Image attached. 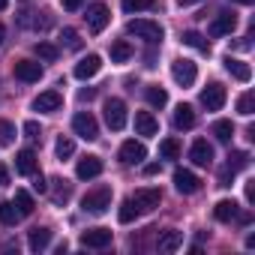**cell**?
<instances>
[{"label": "cell", "mask_w": 255, "mask_h": 255, "mask_svg": "<svg viewBox=\"0 0 255 255\" xmlns=\"http://www.w3.org/2000/svg\"><path fill=\"white\" fill-rule=\"evenodd\" d=\"M108 207H111V186H96V189H90V192L81 198V210H84V213L102 216Z\"/></svg>", "instance_id": "6da1fadb"}, {"label": "cell", "mask_w": 255, "mask_h": 255, "mask_svg": "<svg viewBox=\"0 0 255 255\" xmlns=\"http://www.w3.org/2000/svg\"><path fill=\"white\" fill-rule=\"evenodd\" d=\"M126 33H132V36H138V39H144L147 45H159L162 42V27L156 24V21H147V18H135V21H129L126 24Z\"/></svg>", "instance_id": "7a4b0ae2"}, {"label": "cell", "mask_w": 255, "mask_h": 255, "mask_svg": "<svg viewBox=\"0 0 255 255\" xmlns=\"http://www.w3.org/2000/svg\"><path fill=\"white\" fill-rule=\"evenodd\" d=\"M129 201H132V207H135V210H138V216H141V213H150V210H156V207H159L162 192H159V189H153V186H144V189H135V192L129 195Z\"/></svg>", "instance_id": "3957f363"}, {"label": "cell", "mask_w": 255, "mask_h": 255, "mask_svg": "<svg viewBox=\"0 0 255 255\" xmlns=\"http://www.w3.org/2000/svg\"><path fill=\"white\" fill-rule=\"evenodd\" d=\"M72 129H75V135H81L84 141H96V138H99V123H96V117H93L90 111H78V114L72 117Z\"/></svg>", "instance_id": "277c9868"}, {"label": "cell", "mask_w": 255, "mask_h": 255, "mask_svg": "<svg viewBox=\"0 0 255 255\" xmlns=\"http://www.w3.org/2000/svg\"><path fill=\"white\" fill-rule=\"evenodd\" d=\"M105 123L114 132H120L126 126V102L123 99H105Z\"/></svg>", "instance_id": "5b68a950"}, {"label": "cell", "mask_w": 255, "mask_h": 255, "mask_svg": "<svg viewBox=\"0 0 255 255\" xmlns=\"http://www.w3.org/2000/svg\"><path fill=\"white\" fill-rule=\"evenodd\" d=\"M117 159H120L123 165H141V162L147 159V147H144L141 141H135V138H132V141H123Z\"/></svg>", "instance_id": "8992f818"}, {"label": "cell", "mask_w": 255, "mask_h": 255, "mask_svg": "<svg viewBox=\"0 0 255 255\" xmlns=\"http://www.w3.org/2000/svg\"><path fill=\"white\" fill-rule=\"evenodd\" d=\"M225 99H228V93H225V87H222L219 81H210V84L201 90V105H204L207 111H219V108L225 105Z\"/></svg>", "instance_id": "52a82bcc"}, {"label": "cell", "mask_w": 255, "mask_h": 255, "mask_svg": "<svg viewBox=\"0 0 255 255\" xmlns=\"http://www.w3.org/2000/svg\"><path fill=\"white\" fill-rule=\"evenodd\" d=\"M84 18H87L90 33H102L108 27V21H111V12H108L105 3H93V6H87V15Z\"/></svg>", "instance_id": "ba28073f"}, {"label": "cell", "mask_w": 255, "mask_h": 255, "mask_svg": "<svg viewBox=\"0 0 255 255\" xmlns=\"http://www.w3.org/2000/svg\"><path fill=\"white\" fill-rule=\"evenodd\" d=\"M171 75H174V81L177 84H183V87H192L195 84V78H198V69H195V63L192 60H174L171 63Z\"/></svg>", "instance_id": "9c48e42d"}, {"label": "cell", "mask_w": 255, "mask_h": 255, "mask_svg": "<svg viewBox=\"0 0 255 255\" xmlns=\"http://www.w3.org/2000/svg\"><path fill=\"white\" fill-rule=\"evenodd\" d=\"M111 240H114L111 228H90V231L81 234V246L84 249H105V246H111Z\"/></svg>", "instance_id": "30bf717a"}, {"label": "cell", "mask_w": 255, "mask_h": 255, "mask_svg": "<svg viewBox=\"0 0 255 255\" xmlns=\"http://www.w3.org/2000/svg\"><path fill=\"white\" fill-rule=\"evenodd\" d=\"M12 72H15V78L24 81V84H33V81L42 78V66H39L36 60H15Z\"/></svg>", "instance_id": "8fae6325"}, {"label": "cell", "mask_w": 255, "mask_h": 255, "mask_svg": "<svg viewBox=\"0 0 255 255\" xmlns=\"http://www.w3.org/2000/svg\"><path fill=\"white\" fill-rule=\"evenodd\" d=\"M174 189H177V192H183V195H195V192L201 189V180H198L192 171L177 168V171H174Z\"/></svg>", "instance_id": "7c38bea8"}, {"label": "cell", "mask_w": 255, "mask_h": 255, "mask_svg": "<svg viewBox=\"0 0 255 255\" xmlns=\"http://www.w3.org/2000/svg\"><path fill=\"white\" fill-rule=\"evenodd\" d=\"M63 105V96L57 93V90H45V93H39L36 99H33V111H39V114H51V111H57Z\"/></svg>", "instance_id": "4fadbf2b"}, {"label": "cell", "mask_w": 255, "mask_h": 255, "mask_svg": "<svg viewBox=\"0 0 255 255\" xmlns=\"http://www.w3.org/2000/svg\"><path fill=\"white\" fill-rule=\"evenodd\" d=\"M99 69H102V57H99V54H87V57H81V60L75 63V78L87 81V78H93Z\"/></svg>", "instance_id": "5bb4252c"}, {"label": "cell", "mask_w": 255, "mask_h": 255, "mask_svg": "<svg viewBox=\"0 0 255 255\" xmlns=\"http://www.w3.org/2000/svg\"><path fill=\"white\" fill-rule=\"evenodd\" d=\"M102 159L99 156H84V159H78V165H75V174L81 177V180H93V177H99L102 174Z\"/></svg>", "instance_id": "9a60e30c"}, {"label": "cell", "mask_w": 255, "mask_h": 255, "mask_svg": "<svg viewBox=\"0 0 255 255\" xmlns=\"http://www.w3.org/2000/svg\"><path fill=\"white\" fill-rule=\"evenodd\" d=\"M135 132L144 135V138L156 135V132H159V120H156L150 111H135Z\"/></svg>", "instance_id": "2e32d148"}, {"label": "cell", "mask_w": 255, "mask_h": 255, "mask_svg": "<svg viewBox=\"0 0 255 255\" xmlns=\"http://www.w3.org/2000/svg\"><path fill=\"white\" fill-rule=\"evenodd\" d=\"M234 27H237V15L234 12H219L210 24V36H228Z\"/></svg>", "instance_id": "e0dca14e"}, {"label": "cell", "mask_w": 255, "mask_h": 255, "mask_svg": "<svg viewBox=\"0 0 255 255\" xmlns=\"http://www.w3.org/2000/svg\"><path fill=\"white\" fill-rule=\"evenodd\" d=\"M189 159L195 162V165H201V168H207L210 162H213V147L204 141V138H198L192 147H189Z\"/></svg>", "instance_id": "ac0fdd59"}, {"label": "cell", "mask_w": 255, "mask_h": 255, "mask_svg": "<svg viewBox=\"0 0 255 255\" xmlns=\"http://www.w3.org/2000/svg\"><path fill=\"white\" fill-rule=\"evenodd\" d=\"M15 171L24 174V177H30L33 171H39V159H36V153H33V150H21V153L15 156Z\"/></svg>", "instance_id": "d6986e66"}, {"label": "cell", "mask_w": 255, "mask_h": 255, "mask_svg": "<svg viewBox=\"0 0 255 255\" xmlns=\"http://www.w3.org/2000/svg\"><path fill=\"white\" fill-rule=\"evenodd\" d=\"M48 189H51V201H54V204H66V201L72 198V183L63 180V177H54V180L48 183Z\"/></svg>", "instance_id": "ffe728a7"}, {"label": "cell", "mask_w": 255, "mask_h": 255, "mask_svg": "<svg viewBox=\"0 0 255 255\" xmlns=\"http://www.w3.org/2000/svg\"><path fill=\"white\" fill-rule=\"evenodd\" d=\"M225 69L237 78V81H249L252 78V69H249V63H243V60H237V57H225Z\"/></svg>", "instance_id": "44dd1931"}, {"label": "cell", "mask_w": 255, "mask_h": 255, "mask_svg": "<svg viewBox=\"0 0 255 255\" xmlns=\"http://www.w3.org/2000/svg\"><path fill=\"white\" fill-rule=\"evenodd\" d=\"M48 243H51V231H48V228H30V234H27V246H30L33 252H42Z\"/></svg>", "instance_id": "7402d4cb"}, {"label": "cell", "mask_w": 255, "mask_h": 255, "mask_svg": "<svg viewBox=\"0 0 255 255\" xmlns=\"http://www.w3.org/2000/svg\"><path fill=\"white\" fill-rule=\"evenodd\" d=\"M174 126H177V129H192V126H195V111H192V105H177V108H174Z\"/></svg>", "instance_id": "603a6c76"}, {"label": "cell", "mask_w": 255, "mask_h": 255, "mask_svg": "<svg viewBox=\"0 0 255 255\" xmlns=\"http://www.w3.org/2000/svg\"><path fill=\"white\" fill-rule=\"evenodd\" d=\"M144 99H147V105H153V108H165V105H168V93H165V87H159V84L144 87Z\"/></svg>", "instance_id": "cb8c5ba5"}, {"label": "cell", "mask_w": 255, "mask_h": 255, "mask_svg": "<svg viewBox=\"0 0 255 255\" xmlns=\"http://www.w3.org/2000/svg\"><path fill=\"white\" fill-rule=\"evenodd\" d=\"M183 246V231H165L162 237H159V252H177Z\"/></svg>", "instance_id": "d4e9b609"}, {"label": "cell", "mask_w": 255, "mask_h": 255, "mask_svg": "<svg viewBox=\"0 0 255 255\" xmlns=\"http://www.w3.org/2000/svg\"><path fill=\"white\" fill-rule=\"evenodd\" d=\"M213 216H216V222H231V219H237V204L228 201V198H222V201L213 207Z\"/></svg>", "instance_id": "484cf974"}, {"label": "cell", "mask_w": 255, "mask_h": 255, "mask_svg": "<svg viewBox=\"0 0 255 255\" xmlns=\"http://www.w3.org/2000/svg\"><path fill=\"white\" fill-rule=\"evenodd\" d=\"M210 132L216 135V141H222V144H231V138H234V123H231V120H216Z\"/></svg>", "instance_id": "4316f807"}, {"label": "cell", "mask_w": 255, "mask_h": 255, "mask_svg": "<svg viewBox=\"0 0 255 255\" xmlns=\"http://www.w3.org/2000/svg\"><path fill=\"white\" fill-rule=\"evenodd\" d=\"M132 54H135V51H132V45L126 42V39H117V42L111 45V60H114V63H126Z\"/></svg>", "instance_id": "83f0119b"}, {"label": "cell", "mask_w": 255, "mask_h": 255, "mask_svg": "<svg viewBox=\"0 0 255 255\" xmlns=\"http://www.w3.org/2000/svg\"><path fill=\"white\" fill-rule=\"evenodd\" d=\"M183 45H189V48H195V51H201V54H210V42H207L201 33H195V30H186V33H183Z\"/></svg>", "instance_id": "f1b7e54d"}, {"label": "cell", "mask_w": 255, "mask_h": 255, "mask_svg": "<svg viewBox=\"0 0 255 255\" xmlns=\"http://www.w3.org/2000/svg\"><path fill=\"white\" fill-rule=\"evenodd\" d=\"M12 204H15V210H18L21 216H30V213H33V207H36V204H33V195H30V192H24V189H18V192H15V201H12Z\"/></svg>", "instance_id": "f546056e"}, {"label": "cell", "mask_w": 255, "mask_h": 255, "mask_svg": "<svg viewBox=\"0 0 255 255\" xmlns=\"http://www.w3.org/2000/svg\"><path fill=\"white\" fill-rule=\"evenodd\" d=\"M18 219H21V213L15 210L12 201H0V222H3V225H15Z\"/></svg>", "instance_id": "4dcf8cb0"}, {"label": "cell", "mask_w": 255, "mask_h": 255, "mask_svg": "<svg viewBox=\"0 0 255 255\" xmlns=\"http://www.w3.org/2000/svg\"><path fill=\"white\" fill-rule=\"evenodd\" d=\"M123 12H144V9H156V0H123Z\"/></svg>", "instance_id": "1f68e13d"}, {"label": "cell", "mask_w": 255, "mask_h": 255, "mask_svg": "<svg viewBox=\"0 0 255 255\" xmlns=\"http://www.w3.org/2000/svg\"><path fill=\"white\" fill-rule=\"evenodd\" d=\"M33 51H36V57L39 60H45V63H51V60H57V45H51V42H36L33 45Z\"/></svg>", "instance_id": "d6a6232c"}, {"label": "cell", "mask_w": 255, "mask_h": 255, "mask_svg": "<svg viewBox=\"0 0 255 255\" xmlns=\"http://www.w3.org/2000/svg\"><path fill=\"white\" fill-rule=\"evenodd\" d=\"M225 165H228L231 171H243V168L249 165V153H246V150H231V153H228V162H225Z\"/></svg>", "instance_id": "836d02e7"}, {"label": "cell", "mask_w": 255, "mask_h": 255, "mask_svg": "<svg viewBox=\"0 0 255 255\" xmlns=\"http://www.w3.org/2000/svg\"><path fill=\"white\" fill-rule=\"evenodd\" d=\"M54 153H57V159H69V156L75 153V141L66 138V135H60L57 144H54Z\"/></svg>", "instance_id": "e575fe53"}, {"label": "cell", "mask_w": 255, "mask_h": 255, "mask_svg": "<svg viewBox=\"0 0 255 255\" xmlns=\"http://www.w3.org/2000/svg\"><path fill=\"white\" fill-rule=\"evenodd\" d=\"M159 156H162V159H177V156H180V141H177V138H165V141L159 144Z\"/></svg>", "instance_id": "d590c367"}, {"label": "cell", "mask_w": 255, "mask_h": 255, "mask_svg": "<svg viewBox=\"0 0 255 255\" xmlns=\"http://www.w3.org/2000/svg\"><path fill=\"white\" fill-rule=\"evenodd\" d=\"M15 141V126L9 120H0V147H9Z\"/></svg>", "instance_id": "8d00e7d4"}, {"label": "cell", "mask_w": 255, "mask_h": 255, "mask_svg": "<svg viewBox=\"0 0 255 255\" xmlns=\"http://www.w3.org/2000/svg\"><path fill=\"white\" fill-rule=\"evenodd\" d=\"M60 42H63L69 51H78V48H81V39H78V33H75L72 27H63V33H60Z\"/></svg>", "instance_id": "74e56055"}, {"label": "cell", "mask_w": 255, "mask_h": 255, "mask_svg": "<svg viewBox=\"0 0 255 255\" xmlns=\"http://www.w3.org/2000/svg\"><path fill=\"white\" fill-rule=\"evenodd\" d=\"M252 111H255V96H252V93L246 90V93H243V96L237 99V114H243V117H249Z\"/></svg>", "instance_id": "f35d334b"}, {"label": "cell", "mask_w": 255, "mask_h": 255, "mask_svg": "<svg viewBox=\"0 0 255 255\" xmlns=\"http://www.w3.org/2000/svg\"><path fill=\"white\" fill-rule=\"evenodd\" d=\"M135 216H138V210L132 207V201H129V198H126V201L120 204V210H117V219H120V222L126 225V222H132Z\"/></svg>", "instance_id": "ab89813d"}, {"label": "cell", "mask_w": 255, "mask_h": 255, "mask_svg": "<svg viewBox=\"0 0 255 255\" xmlns=\"http://www.w3.org/2000/svg\"><path fill=\"white\" fill-rule=\"evenodd\" d=\"M24 135H27V138H39V135H42V129H39L36 120H27V123H24Z\"/></svg>", "instance_id": "60d3db41"}, {"label": "cell", "mask_w": 255, "mask_h": 255, "mask_svg": "<svg viewBox=\"0 0 255 255\" xmlns=\"http://www.w3.org/2000/svg\"><path fill=\"white\" fill-rule=\"evenodd\" d=\"M30 177H33V189H36V192H48V183H45V177H42V171H33Z\"/></svg>", "instance_id": "b9f144b4"}, {"label": "cell", "mask_w": 255, "mask_h": 255, "mask_svg": "<svg viewBox=\"0 0 255 255\" xmlns=\"http://www.w3.org/2000/svg\"><path fill=\"white\" fill-rule=\"evenodd\" d=\"M234 174H237V171H231V168L225 165V168L219 171V186H231V180H234Z\"/></svg>", "instance_id": "7bdbcfd3"}, {"label": "cell", "mask_w": 255, "mask_h": 255, "mask_svg": "<svg viewBox=\"0 0 255 255\" xmlns=\"http://www.w3.org/2000/svg\"><path fill=\"white\" fill-rule=\"evenodd\" d=\"M84 6V0H63V9L66 12H75V9H81Z\"/></svg>", "instance_id": "ee69618b"}, {"label": "cell", "mask_w": 255, "mask_h": 255, "mask_svg": "<svg viewBox=\"0 0 255 255\" xmlns=\"http://www.w3.org/2000/svg\"><path fill=\"white\" fill-rule=\"evenodd\" d=\"M159 171H162V165H159V162H150V165H144V174H147V177H153V174H159Z\"/></svg>", "instance_id": "f6af8a7d"}, {"label": "cell", "mask_w": 255, "mask_h": 255, "mask_svg": "<svg viewBox=\"0 0 255 255\" xmlns=\"http://www.w3.org/2000/svg\"><path fill=\"white\" fill-rule=\"evenodd\" d=\"M0 186H9V168L0 165Z\"/></svg>", "instance_id": "bcb514c9"}, {"label": "cell", "mask_w": 255, "mask_h": 255, "mask_svg": "<svg viewBox=\"0 0 255 255\" xmlns=\"http://www.w3.org/2000/svg\"><path fill=\"white\" fill-rule=\"evenodd\" d=\"M246 201H249V204L255 201V180H249V183H246Z\"/></svg>", "instance_id": "7dc6e473"}, {"label": "cell", "mask_w": 255, "mask_h": 255, "mask_svg": "<svg viewBox=\"0 0 255 255\" xmlns=\"http://www.w3.org/2000/svg\"><path fill=\"white\" fill-rule=\"evenodd\" d=\"M93 96H96V90H93V87H87V90H81V93H78V99H81V102H87V99H93Z\"/></svg>", "instance_id": "c3c4849f"}, {"label": "cell", "mask_w": 255, "mask_h": 255, "mask_svg": "<svg viewBox=\"0 0 255 255\" xmlns=\"http://www.w3.org/2000/svg\"><path fill=\"white\" fill-rule=\"evenodd\" d=\"M192 3H201V0H177V6H192Z\"/></svg>", "instance_id": "681fc988"}, {"label": "cell", "mask_w": 255, "mask_h": 255, "mask_svg": "<svg viewBox=\"0 0 255 255\" xmlns=\"http://www.w3.org/2000/svg\"><path fill=\"white\" fill-rule=\"evenodd\" d=\"M234 3H240V6H252L255 0H234Z\"/></svg>", "instance_id": "f907efd6"}, {"label": "cell", "mask_w": 255, "mask_h": 255, "mask_svg": "<svg viewBox=\"0 0 255 255\" xmlns=\"http://www.w3.org/2000/svg\"><path fill=\"white\" fill-rule=\"evenodd\" d=\"M3 39H6V27H3V24H0V42H3Z\"/></svg>", "instance_id": "816d5d0a"}, {"label": "cell", "mask_w": 255, "mask_h": 255, "mask_svg": "<svg viewBox=\"0 0 255 255\" xmlns=\"http://www.w3.org/2000/svg\"><path fill=\"white\" fill-rule=\"evenodd\" d=\"M6 6H9V0H0V12H3Z\"/></svg>", "instance_id": "f5cc1de1"}]
</instances>
